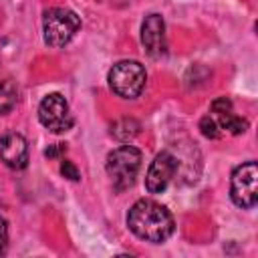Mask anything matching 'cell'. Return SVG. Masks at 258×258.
<instances>
[{"instance_id": "1", "label": "cell", "mask_w": 258, "mask_h": 258, "mask_svg": "<svg viewBox=\"0 0 258 258\" xmlns=\"http://www.w3.org/2000/svg\"><path fill=\"white\" fill-rule=\"evenodd\" d=\"M129 230L151 244H161L173 234V216L155 200H137L127 212Z\"/></svg>"}, {"instance_id": "2", "label": "cell", "mask_w": 258, "mask_h": 258, "mask_svg": "<svg viewBox=\"0 0 258 258\" xmlns=\"http://www.w3.org/2000/svg\"><path fill=\"white\" fill-rule=\"evenodd\" d=\"M107 173L117 191H123L135 183L141 169V151L133 145H121L107 155Z\"/></svg>"}, {"instance_id": "3", "label": "cell", "mask_w": 258, "mask_h": 258, "mask_svg": "<svg viewBox=\"0 0 258 258\" xmlns=\"http://www.w3.org/2000/svg\"><path fill=\"white\" fill-rule=\"evenodd\" d=\"M81 28V18L69 8H50L42 18V38L48 46L60 48L73 40Z\"/></svg>"}, {"instance_id": "4", "label": "cell", "mask_w": 258, "mask_h": 258, "mask_svg": "<svg viewBox=\"0 0 258 258\" xmlns=\"http://www.w3.org/2000/svg\"><path fill=\"white\" fill-rule=\"evenodd\" d=\"M109 87L113 93H117L123 99H135L141 95L147 73L145 67L137 60H119L109 71Z\"/></svg>"}, {"instance_id": "5", "label": "cell", "mask_w": 258, "mask_h": 258, "mask_svg": "<svg viewBox=\"0 0 258 258\" xmlns=\"http://www.w3.org/2000/svg\"><path fill=\"white\" fill-rule=\"evenodd\" d=\"M256 181H258V165H256V161H246V163L238 165L232 171L230 196H232V202L238 208L250 210V208L256 206V202H258Z\"/></svg>"}, {"instance_id": "6", "label": "cell", "mask_w": 258, "mask_h": 258, "mask_svg": "<svg viewBox=\"0 0 258 258\" xmlns=\"http://www.w3.org/2000/svg\"><path fill=\"white\" fill-rule=\"evenodd\" d=\"M38 121L52 133H64L73 127V115L60 93L46 95L38 105Z\"/></svg>"}, {"instance_id": "7", "label": "cell", "mask_w": 258, "mask_h": 258, "mask_svg": "<svg viewBox=\"0 0 258 258\" xmlns=\"http://www.w3.org/2000/svg\"><path fill=\"white\" fill-rule=\"evenodd\" d=\"M177 171V159L169 151H161L151 161L145 175V189L149 194H161Z\"/></svg>"}, {"instance_id": "8", "label": "cell", "mask_w": 258, "mask_h": 258, "mask_svg": "<svg viewBox=\"0 0 258 258\" xmlns=\"http://www.w3.org/2000/svg\"><path fill=\"white\" fill-rule=\"evenodd\" d=\"M141 44L145 52L153 58H159L165 54L167 42H165V22L159 14H149L145 16L141 24Z\"/></svg>"}, {"instance_id": "9", "label": "cell", "mask_w": 258, "mask_h": 258, "mask_svg": "<svg viewBox=\"0 0 258 258\" xmlns=\"http://www.w3.org/2000/svg\"><path fill=\"white\" fill-rule=\"evenodd\" d=\"M0 159L10 169H22L28 163V143L20 133H6L0 137Z\"/></svg>"}, {"instance_id": "10", "label": "cell", "mask_w": 258, "mask_h": 258, "mask_svg": "<svg viewBox=\"0 0 258 258\" xmlns=\"http://www.w3.org/2000/svg\"><path fill=\"white\" fill-rule=\"evenodd\" d=\"M18 103V89L12 81H0V115L10 113Z\"/></svg>"}, {"instance_id": "11", "label": "cell", "mask_w": 258, "mask_h": 258, "mask_svg": "<svg viewBox=\"0 0 258 258\" xmlns=\"http://www.w3.org/2000/svg\"><path fill=\"white\" fill-rule=\"evenodd\" d=\"M218 125H220V129H226L232 135H240V133H244L248 129V121L238 117V115H234L232 109L224 111V113H218Z\"/></svg>"}, {"instance_id": "12", "label": "cell", "mask_w": 258, "mask_h": 258, "mask_svg": "<svg viewBox=\"0 0 258 258\" xmlns=\"http://www.w3.org/2000/svg\"><path fill=\"white\" fill-rule=\"evenodd\" d=\"M137 131H139V123H137V121H133V119H123V121H117V123H115V127H113L111 133H113L117 139L127 141V139H131V137H135Z\"/></svg>"}, {"instance_id": "13", "label": "cell", "mask_w": 258, "mask_h": 258, "mask_svg": "<svg viewBox=\"0 0 258 258\" xmlns=\"http://www.w3.org/2000/svg\"><path fill=\"white\" fill-rule=\"evenodd\" d=\"M200 129H202V133H204L206 137H210V139H220V137H222V131H220L218 121H216L214 117H210V115L202 117V121H200Z\"/></svg>"}, {"instance_id": "14", "label": "cell", "mask_w": 258, "mask_h": 258, "mask_svg": "<svg viewBox=\"0 0 258 258\" xmlns=\"http://www.w3.org/2000/svg\"><path fill=\"white\" fill-rule=\"evenodd\" d=\"M60 173H62L67 179H71V181H79V179H81V173H79L77 165H75L73 161H69V159H62V161H60Z\"/></svg>"}, {"instance_id": "15", "label": "cell", "mask_w": 258, "mask_h": 258, "mask_svg": "<svg viewBox=\"0 0 258 258\" xmlns=\"http://www.w3.org/2000/svg\"><path fill=\"white\" fill-rule=\"evenodd\" d=\"M232 109V101L228 97H220L212 103V111L218 115V113H224V111H230Z\"/></svg>"}, {"instance_id": "16", "label": "cell", "mask_w": 258, "mask_h": 258, "mask_svg": "<svg viewBox=\"0 0 258 258\" xmlns=\"http://www.w3.org/2000/svg\"><path fill=\"white\" fill-rule=\"evenodd\" d=\"M6 246H8V224H6V220L0 216V254H4Z\"/></svg>"}, {"instance_id": "17", "label": "cell", "mask_w": 258, "mask_h": 258, "mask_svg": "<svg viewBox=\"0 0 258 258\" xmlns=\"http://www.w3.org/2000/svg\"><path fill=\"white\" fill-rule=\"evenodd\" d=\"M64 151H67L64 143H54V145H48V147L44 149V155H46V157H58V155H62Z\"/></svg>"}]
</instances>
